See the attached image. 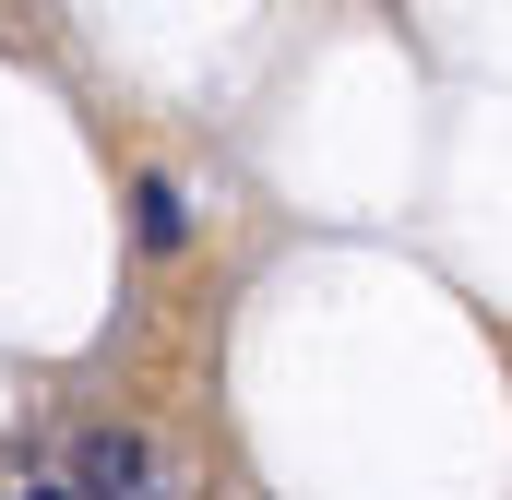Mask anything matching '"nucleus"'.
Instances as JSON below:
<instances>
[{
  "label": "nucleus",
  "mask_w": 512,
  "mask_h": 500,
  "mask_svg": "<svg viewBox=\"0 0 512 500\" xmlns=\"http://www.w3.org/2000/svg\"><path fill=\"white\" fill-rule=\"evenodd\" d=\"M84 477L108 489V477H143V441H84Z\"/></svg>",
  "instance_id": "obj_1"
}]
</instances>
